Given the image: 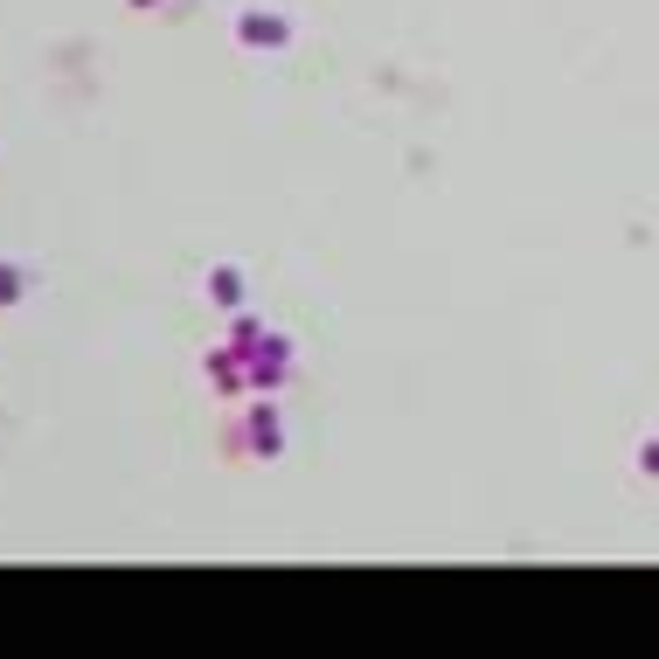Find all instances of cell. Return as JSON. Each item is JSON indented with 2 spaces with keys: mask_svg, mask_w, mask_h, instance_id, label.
<instances>
[{
  "mask_svg": "<svg viewBox=\"0 0 659 659\" xmlns=\"http://www.w3.org/2000/svg\"><path fill=\"white\" fill-rule=\"evenodd\" d=\"M22 292H28V271L22 264H0V306H14Z\"/></svg>",
  "mask_w": 659,
  "mask_h": 659,
  "instance_id": "obj_1",
  "label": "cell"
},
{
  "mask_svg": "<svg viewBox=\"0 0 659 659\" xmlns=\"http://www.w3.org/2000/svg\"><path fill=\"white\" fill-rule=\"evenodd\" d=\"M243 35H251V42H278V35H285V22H264V14H251V22H243Z\"/></svg>",
  "mask_w": 659,
  "mask_h": 659,
  "instance_id": "obj_2",
  "label": "cell"
},
{
  "mask_svg": "<svg viewBox=\"0 0 659 659\" xmlns=\"http://www.w3.org/2000/svg\"><path fill=\"white\" fill-rule=\"evenodd\" d=\"M209 292L222 298V306H236V271H216V278H209Z\"/></svg>",
  "mask_w": 659,
  "mask_h": 659,
  "instance_id": "obj_3",
  "label": "cell"
},
{
  "mask_svg": "<svg viewBox=\"0 0 659 659\" xmlns=\"http://www.w3.org/2000/svg\"><path fill=\"white\" fill-rule=\"evenodd\" d=\"M132 8H154V0H132Z\"/></svg>",
  "mask_w": 659,
  "mask_h": 659,
  "instance_id": "obj_4",
  "label": "cell"
}]
</instances>
